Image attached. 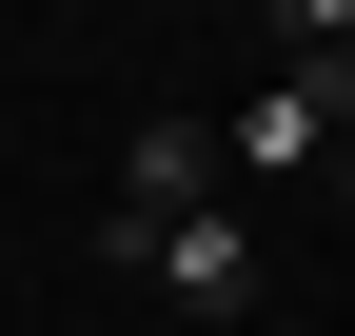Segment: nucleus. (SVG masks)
Listing matches in <instances>:
<instances>
[{"mask_svg":"<svg viewBox=\"0 0 355 336\" xmlns=\"http://www.w3.org/2000/svg\"><path fill=\"white\" fill-rule=\"evenodd\" d=\"M99 258H119V277H158V297H178V336H237V317H257V218H178V237L99 218Z\"/></svg>","mask_w":355,"mask_h":336,"instance_id":"obj_1","label":"nucleus"},{"mask_svg":"<svg viewBox=\"0 0 355 336\" xmlns=\"http://www.w3.org/2000/svg\"><path fill=\"white\" fill-rule=\"evenodd\" d=\"M217 178H237V158H217L198 119H139V139H119V218H139V237H178V218H217Z\"/></svg>","mask_w":355,"mask_h":336,"instance_id":"obj_2","label":"nucleus"},{"mask_svg":"<svg viewBox=\"0 0 355 336\" xmlns=\"http://www.w3.org/2000/svg\"><path fill=\"white\" fill-rule=\"evenodd\" d=\"M336 198H355V119H336Z\"/></svg>","mask_w":355,"mask_h":336,"instance_id":"obj_3","label":"nucleus"},{"mask_svg":"<svg viewBox=\"0 0 355 336\" xmlns=\"http://www.w3.org/2000/svg\"><path fill=\"white\" fill-rule=\"evenodd\" d=\"M336 336H355V317H336Z\"/></svg>","mask_w":355,"mask_h":336,"instance_id":"obj_4","label":"nucleus"}]
</instances>
